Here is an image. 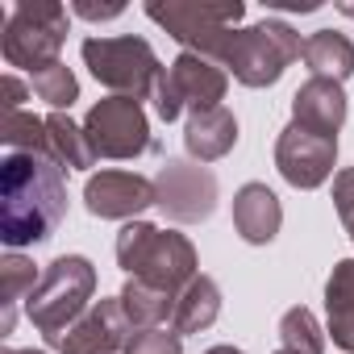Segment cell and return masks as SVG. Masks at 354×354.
Returning a JSON list of instances; mask_svg holds the SVG:
<instances>
[{"instance_id": "8", "label": "cell", "mask_w": 354, "mask_h": 354, "mask_svg": "<svg viewBox=\"0 0 354 354\" xmlns=\"http://www.w3.org/2000/svg\"><path fill=\"white\" fill-rule=\"evenodd\" d=\"M225 88H230V75H225L221 63L184 50L180 59H175V63L162 71V80H158L154 113H158L162 121H175L184 109H192V113L217 109V104L225 100Z\"/></svg>"}, {"instance_id": "13", "label": "cell", "mask_w": 354, "mask_h": 354, "mask_svg": "<svg viewBox=\"0 0 354 354\" xmlns=\"http://www.w3.org/2000/svg\"><path fill=\"white\" fill-rule=\"evenodd\" d=\"M84 205L100 221H138V213L154 205V180L138 171H100L84 184Z\"/></svg>"}, {"instance_id": "33", "label": "cell", "mask_w": 354, "mask_h": 354, "mask_svg": "<svg viewBox=\"0 0 354 354\" xmlns=\"http://www.w3.org/2000/svg\"><path fill=\"white\" fill-rule=\"evenodd\" d=\"M275 354H300V350H288V346H283V350H275Z\"/></svg>"}, {"instance_id": "26", "label": "cell", "mask_w": 354, "mask_h": 354, "mask_svg": "<svg viewBox=\"0 0 354 354\" xmlns=\"http://www.w3.org/2000/svg\"><path fill=\"white\" fill-rule=\"evenodd\" d=\"M125 354H184V337L175 329H133Z\"/></svg>"}, {"instance_id": "3", "label": "cell", "mask_w": 354, "mask_h": 354, "mask_svg": "<svg viewBox=\"0 0 354 354\" xmlns=\"http://www.w3.org/2000/svg\"><path fill=\"white\" fill-rule=\"evenodd\" d=\"M146 17L154 26H162L184 50L221 63L234 42L238 21L246 17V5L242 0H167V5L150 0Z\"/></svg>"}, {"instance_id": "24", "label": "cell", "mask_w": 354, "mask_h": 354, "mask_svg": "<svg viewBox=\"0 0 354 354\" xmlns=\"http://www.w3.org/2000/svg\"><path fill=\"white\" fill-rule=\"evenodd\" d=\"M30 88H34V96L46 100L55 113H63V109H71V104L80 100V80H75V71H71L63 59L50 63V67H42V71H34V75H30Z\"/></svg>"}, {"instance_id": "18", "label": "cell", "mask_w": 354, "mask_h": 354, "mask_svg": "<svg viewBox=\"0 0 354 354\" xmlns=\"http://www.w3.org/2000/svg\"><path fill=\"white\" fill-rule=\"evenodd\" d=\"M217 317H221V288H217V279L196 275V279L180 292V300H175L171 329L180 333V337H184V333H201V329H209Z\"/></svg>"}, {"instance_id": "9", "label": "cell", "mask_w": 354, "mask_h": 354, "mask_svg": "<svg viewBox=\"0 0 354 354\" xmlns=\"http://www.w3.org/2000/svg\"><path fill=\"white\" fill-rule=\"evenodd\" d=\"M84 133H88V146L96 158H138V154L154 150L146 109L129 96L96 100L84 117Z\"/></svg>"}, {"instance_id": "25", "label": "cell", "mask_w": 354, "mask_h": 354, "mask_svg": "<svg viewBox=\"0 0 354 354\" xmlns=\"http://www.w3.org/2000/svg\"><path fill=\"white\" fill-rule=\"evenodd\" d=\"M279 342H283L288 350H300V354H321V350H325V333H321L313 308H304V304L288 308V313L279 317Z\"/></svg>"}, {"instance_id": "12", "label": "cell", "mask_w": 354, "mask_h": 354, "mask_svg": "<svg viewBox=\"0 0 354 354\" xmlns=\"http://www.w3.org/2000/svg\"><path fill=\"white\" fill-rule=\"evenodd\" d=\"M129 337H133V325H129V317L121 308V296H113V300H96L50 346L59 354H117V350L129 346Z\"/></svg>"}, {"instance_id": "11", "label": "cell", "mask_w": 354, "mask_h": 354, "mask_svg": "<svg viewBox=\"0 0 354 354\" xmlns=\"http://www.w3.org/2000/svg\"><path fill=\"white\" fill-rule=\"evenodd\" d=\"M333 162H337V138H321V133H313V129H304L296 121L275 142V167L300 192L321 188L333 175Z\"/></svg>"}, {"instance_id": "19", "label": "cell", "mask_w": 354, "mask_h": 354, "mask_svg": "<svg viewBox=\"0 0 354 354\" xmlns=\"http://www.w3.org/2000/svg\"><path fill=\"white\" fill-rule=\"evenodd\" d=\"M304 63L321 80H350L354 75V42L337 30H317L304 38Z\"/></svg>"}, {"instance_id": "2", "label": "cell", "mask_w": 354, "mask_h": 354, "mask_svg": "<svg viewBox=\"0 0 354 354\" xmlns=\"http://www.w3.org/2000/svg\"><path fill=\"white\" fill-rule=\"evenodd\" d=\"M117 263L129 279H146L162 292L180 296L201 271L196 263V246L184 234L158 230L150 221H125L117 234Z\"/></svg>"}, {"instance_id": "32", "label": "cell", "mask_w": 354, "mask_h": 354, "mask_svg": "<svg viewBox=\"0 0 354 354\" xmlns=\"http://www.w3.org/2000/svg\"><path fill=\"white\" fill-rule=\"evenodd\" d=\"M342 13H346V17H350V21H354V5H342Z\"/></svg>"}, {"instance_id": "31", "label": "cell", "mask_w": 354, "mask_h": 354, "mask_svg": "<svg viewBox=\"0 0 354 354\" xmlns=\"http://www.w3.org/2000/svg\"><path fill=\"white\" fill-rule=\"evenodd\" d=\"M0 354H42V350H13V346H5Z\"/></svg>"}, {"instance_id": "22", "label": "cell", "mask_w": 354, "mask_h": 354, "mask_svg": "<svg viewBox=\"0 0 354 354\" xmlns=\"http://www.w3.org/2000/svg\"><path fill=\"white\" fill-rule=\"evenodd\" d=\"M46 129H50V158H55L63 171H84V167L96 162L84 125H75L67 113H50V117H46Z\"/></svg>"}, {"instance_id": "5", "label": "cell", "mask_w": 354, "mask_h": 354, "mask_svg": "<svg viewBox=\"0 0 354 354\" xmlns=\"http://www.w3.org/2000/svg\"><path fill=\"white\" fill-rule=\"evenodd\" d=\"M296 59H304V38L288 21L267 17L250 30H234V42L225 50L221 67L234 71V80L246 88H271Z\"/></svg>"}, {"instance_id": "20", "label": "cell", "mask_w": 354, "mask_h": 354, "mask_svg": "<svg viewBox=\"0 0 354 354\" xmlns=\"http://www.w3.org/2000/svg\"><path fill=\"white\" fill-rule=\"evenodd\" d=\"M175 300H180L175 292H162L146 279H129L121 288V308L133 329H162V321L175 317Z\"/></svg>"}, {"instance_id": "16", "label": "cell", "mask_w": 354, "mask_h": 354, "mask_svg": "<svg viewBox=\"0 0 354 354\" xmlns=\"http://www.w3.org/2000/svg\"><path fill=\"white\" fill-rule=\"evenodd\" d=\"M234 146H238V117L225 104L188 117V125H184V150L192 154V162H217Z\"/></svg>"}, {"instance_id": "27", "label": "cell", "mask_w": 354, "mask_h": 354, "mask_svg": "<svg viewBox=\"0 0 354 354\" xmlns=\"http://www.w3.org/2000/svg\"><path fill=\"white\" fill-rule=\"evenodd\" d=\"M333 209H337V217L354 242V167H342L333 175Z\"/></svg>"}, {"instance_id": "1", "label": "cell", "mask_w": 354, "mask_h": 354, "mask_svg": "<svg viewBox=\"0 0 354 354\" xmlns=\"http://www.w3.org/2000/svg\"><path fill=\"white\" fill-rule=\"evenodd\" d=\"M67 217V175L50 154H5L0 162V238L9 250L46 242Z\"/></svg>"}, {"instance_id": "7", "label": "cell", "mask_w": 354, "mask_h": 354, "mask_svg": "<svg viewBox=\"0 0 354 354\" xmlns=\"http://www.w3.org/2000/svg\"><path fill=\"white\" fill-rule=\"evenodd\" d=\"M67 42V9L55 0H21L9 13L0 34V55L9 67H26L30 75L59 63V50Z\"/></svg>"}, {"instance_id": "6", "label": "cell", "mask_w": 354, "mask_h": 354, "mask_svg": "<svg viewBox=\"0 0 354 354\" xmlns=\"http://www.w3.org/2000/svg\"><path fill=\"white\" fill-rule=\"evenodd\" d=\"M84 63L96 75V84H104L113 96H129V100H154L158 80H162V63L154 55V46L146 38H88L84 42Z\"/></svg>"}, {"instance_id": "29", "label": "cell", "mask_w": 354, "mask_h": 354, "mask_svg": "<svg viewBox=\"0 0 354 354\" xmlns=\"http://www.w3.org/2000/svg\"><path fill=\"white\" fill-rule=\"evenodd\" d=\"M75 13L84 17V21H113V17H121L125 13V5H92V0H75Z\"/></svg>"}, {"instance_id": "21", "label": "cell", "mask_w": 354, "mask_h": 354, "mask_svg": "<svg viewBox=\"0 0 354 354\" xmlns=\"http://www.w3.org/2000/svg\"><path fill=\"white\" fill-rule=\"evenodd\" d=\"M38 271L30 259H21L17 250L0 259V333H13V321H17V304L34 296L38 288Z\"/></svg>"}, {"instance_id": "17", "label": "cell", "mask_w": 354, "mask_h": 354, "mask_svg": "<svg viewBox=\"0 0 354 354\" xmlns=\"http://www.w3.org/2000/svg\"><path fill=\"white\" fill-rule=\"evenodd\" d=\"M325 313L333 346L354 354V259H342L325 279Z\"/></svg>"}, {"instance_id": "14", "label": "cell", "mask_w": 354, "mask_h": 354, "mask_svg": "<svg viewBox=\"0 0 354 354\" xmlns=\"http://www.w3.org/2000/svg\"><path fill=\"white\" fill-rule=\"evenodd\" d=\"M292 121L321 133V138H337V129L346 125V92H342V84L308 75L292 96Z\"/></svg>"}, {"instance_id": "30", "label": "cell", "mask_w": 354, "mask_h": 354, "mask_svg": "<svg viewBox=\"0 0 354 354\" xmlns=\"http://www.w3.org/2000/svg\"><path fill=\"white\" fill-rule=\"evenodd\" d=\"M205 354H246V350H238V346H213V350H205Z\"/></svg>"}, {"instance_id": "10", "label": "cell", "mask_w": 354, "mask_h": 354, "mask_svg": "<svg viewBox=\"0 0 354 354\" xmlns=\"http://www.w3.org/2000/svg\"><path fill=\"white\" fill-rule=\"evenodd\" d=\"M154 205L180 225L209 221L217 209V175L205 162L175 158V162L158 167V175H154Z\"/></svg>"}, {"instance_id": "28", "label": "cell", "mask_w": 354, "mask_h": 354, "mask_svg": "<svg viewBox=\"0 0 354 354\" xmlns=\"http://www.w3.org/2000/svg\"><path fill=\"white\" fill-rule=\"evenodd\" d=\"M21 100H26V84L17 75H5L0 80V113H21Z\"/></svg>"}, {"instance_id": "23", "label": "cell", "mask_w": 354, "mask_h": 354, "mask_svg": "<svg viewBox=\"0 0 354 354\" xmlns=\"http://www.w3.org/2000/svg\"><path fill=\"white\" fill-rule=\"evenodd\" d=\"M0 142L9 146V154H50V129L46 117L34 113H0Z\"/></svg>"}, {"instance_id": "4", "label": "cell", "mask_w": 354, "mask_h": 354, "mask_svg": "<svg viewBox=\"0 0 354 354\" xmlns=\"http://www.w3.org/2000/svg\"><path fill=\"white\" fill-rule=\"evenodd\" d=\"M92 292H96V267L84 254H59L42 271L34 296L26 300V317L46 333V342H55L96 304Z\"/></svg>"}, {"instance_id": "15", "label": "cell", "mask_w": 354, "mask_h": 354, "mask_svg": "<svg viewBox=\"0 0 354 354\" xmlns=\"http://www.w3.org/2000/svg\"><path fill=\"white\" fill-rule=\"evenodd\" d=\"M279 225H283V205L267 184L238 188V196H234V230L242 234V242L267 246V242H275Z\"/></svg>"}]
</instances>
